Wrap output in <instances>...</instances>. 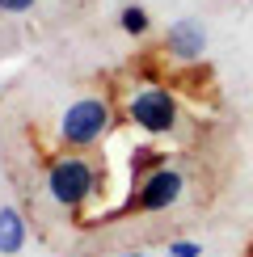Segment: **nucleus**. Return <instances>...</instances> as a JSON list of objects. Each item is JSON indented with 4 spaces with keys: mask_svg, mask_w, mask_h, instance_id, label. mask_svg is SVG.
<instances>
[{
    "mask_svg": "<svg viewBox=\"0 0 253 257\" xmlns=\"http://www.w3.org/2000/svg\"><path fill=\"white\" fill-rule=\"evenodd\" d=\"M165 257H173V253H165Z\"/></svg>",
    "mask_w": 253,
    "mask_h": 257,
    "instance_id": "obj_12",
    "label": "nucleus"
},
{
    "mask_svg": "<svg viewBox=\"0 0 253 257\" xmlns=\"http://www.w3.org/2000/svg\"><path fill=\"white\" fill-rule=\"evenodd\" d=\"M118 30L126 38H148V30H152V17H148L144 5H122L118 13Z\"/></svg>",
    "mask_w": 253,
    "mask_h": 257,
    "instance_id": "obj_7",
    "label": "nucleus"
},
{
    "mask_svg": "<svg viewBox=\"0 0 253 257\" xmlns=\"http://www.w3.org/2000/svg\"><path fill=\"white\" fill-rule=\"evenodd\" d=\"M169 253H173V257H203V244H194V240H173V244H169Z\"/></svg>",
    "mask_w": 253,
    "mask_h": 257,
    "instance_id": "obj_9",
    "label": "nucleus"
},
{
    "mask_svg": "<svg viewBox=\"0 0 253 257\" xmlns=\"http://www.w3.org/2000/svg\"><path fill=\"white\" fill-rule=\"evenodd\" d=\"M207 47H211V38H207V26L198 17H177V21H169V30H165V38H161V51L173 63H182V68H190V63H198L207 55Z\"/></svg>",
    "mask_w": 253,
    "mask_h": 257,
    "instance_id": "obj_5",
    "label": "nucleus"
},
{
    "mask_svg": "<svg viewBox=\"0 0 253 257\" xmlns=\"http://www.w3.org/2000/svg\"><path fill=\"white\" fill-rule=\"evenodd\" d=\"M156 165H165V156L156 152V148H148V144H140L131 152V177H144L148 169H156Z\"/></svg>",
    "mask_w": 253,
    "mask_h": 257,
    "instance_id": "obj_8",
    "label": "nucleus"
},
{
    "mask_svg": "<svg viewBox=\"0 0 253 257\" xmlns=\"http://www.w3.org/2000/svg\"><path fill=\"white\" fill-rule=\"evenodd\" d=\"M122 118L135 131H144L148 139L177 135V126H182V97L169 84H135L122 97Z\"/></svg>",
    "mask_w": 253,
    "mask_h": 257,
    "instance_id": "obj_2",
    "label": "nucleus"
},
{
    "mask_svg": "<svg viewBox=\"0 0 253 257\" xmlns=\"http://www.w3.org/2000/svg\"><path fill=\"white\" fill-rule=\"evenodd\" d=\"M114 122H118V110H114V97L105 93H84V97L68 101V110L59 114L55 139L63 152H89L110 139Z\"/></svg>",
    "mask_w": 253,
    "mask_h": 257,
    "instance_id": "obj_1",
    "label": "nucleus"
},
{
    "mask_svg": "<svg viewBox=\"0 0 253 257\" xmlns=\"http://www.w3.org/2000/svg\"><path fill=\"white\" fill-rule=\"evenodd\" d=\"M30 240V223L13 202H0V257H17Z\"/></svg>",
    "mask_w": 253,
    "mask_h": 257,
    "instance_id": "obj_6",
    "label": "nucleus"
},
{
    "mask_svg": "<svg viewBox=\"0 0 253 257\" xmlns=\"http://www.w3.org/2000/svg\"><path fill=\"white\" fill-rule=\"evenodd\" d=\"M101 190V169L84 152H59L47 160V194L59 202L63 211H80L97 198Z\"/></svg>",
    "mask_w": 253,
    "mask_h": 257,
    "instance_id": "obj_3",
    "label": "nucleus"
},
{
    "mask_svg": "<svg viewBox=\"0 0 253 257\" xmlns=\"http://www.w3.org/2000/svg\"><path fill=\"white\" fill-rule=\"evenodd\" d=\"M38 0H0V13H30Z\"/></svg>",
    "mask_w": 253,
    "mask_h": 257,
    "instance_id": "obj_10",
    "label": "nucleus"
},
{
    "mask_svg": "<svg viewBox=\"0 0 253 257\" xmlns=\"http://www.w3.org/2000/svg\"><path fill=\"white\" fill-rule=\"evenodd\" d=\"M118 257H148V253H140V249H135V253H118Z\"/></svg>",
    "mask_w": 253,
    "mask_h": 257,
    "instance_id": "obj_11",
    "label": "nucleus"
},
{
    "mask_svg": "<svg viewBox=\"0 0 253 257\" xmlns=\"http://www.w3.org/2000/svg\"><path fill=\"white\" fill-rule=\"evenodd\" d=\"M182 198H186V169L165 160V165L148 169L144 177H135L126 211H135V215H161V211L177 207Z\"/></svg>",
    "mask_w": 253,
    "mask_h": 257,
    "instance_id": "obj_4",
    "label": "nucleus"
}]
</instances>
